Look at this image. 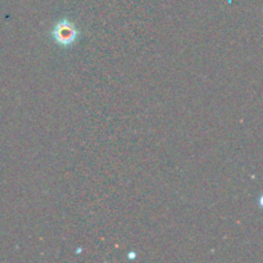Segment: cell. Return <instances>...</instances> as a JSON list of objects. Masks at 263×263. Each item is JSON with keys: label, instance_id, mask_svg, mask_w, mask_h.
I'll list each match as a JSON object with an SVG mask.
<instances>
[{"label": "cell", "instance_id": "obj_1", "mask_svg": "<svg viewBox=\"0 0 263 263\" xmlns=\"http://www.w3.org/2000/svg\"><path fill=\"white\" fill-rule=\"evenodd\" d=\"M54 40L61 45H71L77 39V30L68 21L59 22L53 31Z\"/></svg>", "mask_w": 263, "mask_h": 263}]
</instances>
